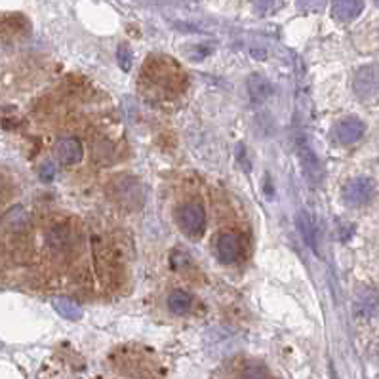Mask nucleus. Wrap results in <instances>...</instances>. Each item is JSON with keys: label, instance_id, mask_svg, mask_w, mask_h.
Masks as SVG:
<instances>
[{"label": "nucleus", "instance_id": "nucleus-1", "mask_svg": "<svg viewBox=\"0 0 379 379\" xmlns=\"http://www.w3.org/2000/svg\"><path fill=\"white\" fill-rule=\"evenodd\" d=\"M177 223L189 238H200L206 230V212L200 204L187 202L177 208Z\"/></svg>", "mask_w": 379, "mask_h": 379}, {"label": "nucleus", "instance_id": "nucleus-2", "mask_svg": "<svg viewBox=\"0 0 379 379\" xmlns=\"http://www.w3.org/2000/svg\"><path fill=\"white\" fill-rule=\"evenodd\" d=\"M352 90L359 99L362 102H370V99H375L379 95V65L378 63H370V65H364L360 67L357 73H354V78H352Z\"/></svg>", "mask_w": 379, "mask_h": 379}, {"label": "nucleus", "instance_id": "nucleus-3", "mask_svg": "<svg viewBox=\"0 0 379 379\" xmlns=\"http://www.w3.org/2000/svg\"><path fill=\"white\" fill-rule=\"evenodd\" d=\"M341 197H343V202L347 206H352V208L364 206V204L372 202L373 197H375V181L364 176L354 177L343 187Z\"/></svg>", "mask_w": 379, "mask_h": 379}, {"label": "nucleus", "instance_id": "nucleus-4", "mask_svg": "<svg viewBox=\"0 0 379 379\" xmlns=\"http://www.w3.org/2000/svg\"><path fill=\"white\" fill-rule=\"evenodd\" d=\"M364 122L357 118V116H347L343 120H339L336 124V128L332 132V137L339 145H351L357 143L360 137L364 136Z\"/></svg>", "mask_w": 379, "mask_h": 379}, {"label": "nucleus", "instance_id": "nucleus-5", "mask_svg": "<svg viewBox=\"0 0 379 379\" xmlns=\"http://www.w3.org/2000/svg\"><path fill=\"white\" fill-rule=\"evenodd\" d=\"M217 256L223 263H235L240 259V254H242V244H240V238L233 233H223L219 235L216 242Z\"/></svg>", "mask_w": 379, "mask_h": 379}, {"label": "nucleus", "instance_id": "nucleus-6", "mask_svg": "<svg viewBox=\"0 0 379 379\" xmlns=\"http://www.w3.org/2000/svg\"><path fill=\"white\" fill-rule=\"evenodd\" d=\"M55 156L61 164H78L84 156V149H82V143L76 137H65L57 143L55 147Z\"/></svg>", "mask_w": 379, "mask_h": 379}, {"label": "nucleus", "instance_id": "nucleus-7", "mask_svg": "<svg viewBox=\"0 0 379 379\" xmlns=\"http://www.w3.org/2000/svg\"><path fill=\"white\" fill-rule=\"evenodd\" d=\"M299 155H301V166H303V172L307 179L317 185V183L322 181V176H324V170H322V164H320L319 156L312 153V149L309 145H301L299 149Z\"/></svg>", "mask_w": 379, "mask_h": 379}, {"label": "nucleus", "instance_id": "nucleus-8", "mask_svg": "<svg viewBox=\"0 0 379 379\" xmlns=\"http://www.w3.org/2000/svg\"><path fill=\"white\" fill-rule=\"evenodd\" d=\"M364 10V0H333L332 15L338 21H352Z\"/></svg>", "mask_w": 379, "mask_h": 379}, {"label": "nucleus", "instance_id": "nucleus-9", "mask_svg": "<svg viewBox=\"0 0 379 379\" xmlns=\"http://www.w3.org/2000/svg\"><path fill=\"white\" fill-rule=\"evenodd\" d=\"M298 229L301 233V237L305 238V242L309 244V248H312L315 254H319V246H317V235H319V229H317V223L309 212H298Z\"/></svg>", "mask_w": 379, "mask_h": 379}, {"label": "nucleus", "instance_id": "nucleus-10", "mask_svg": "<svg viewBox=\"0 0 379 379\" xmlns=\"http://www.w3.org/2000/svg\"><path fill=\"white\" fill-rule=\"evenodd\" d=\"M357 312L362 317H373L379 312V294L375 290H360L357 294V301H354Z\"/></svg>", "mask_w": 379, "mask_h": 379}, {"label": "nucleus", "instance_id": "nucleus-11", "mask_svg": "<svg viewBox=\"0 0 379 379\" xmlns=\"http://www.w3.org/2000/svg\"><path fill=\"white\" fill-rule=\"evenodd\" d=\"M248 94H250L251 102L263 103L265 99H269L273 95L271 82L267 81L263 75H251L248 78Z\"/></svg>", "mask_w": 379, "mask_h": 379}, {"label": "nucleus", "instance_id": "nucleus-12", "mask_svg": "<svg viewBox=\"0 0 379 379\" xmlns=\"http://www.w3.org/2000/svg\"><path fill=\"white\" fill-rule=\"evenodd\" d=\"M52 305H54V309L60 312L63 319H67V320H81L82 319L81 305H76L75 301H71V299L55 298V299H52Z\"/></svg>", "mask_w": 379, "mask_h": 379}, {"label": "nucleus", "instance_id": "nucleus-13", "mask_svg": "<svg viewBox=\"0 0 379 379\" xmlns=\"http://www.w3.org/2000/svg\"><path fill=\"white\" fill-rule=\"evenodd\" d=\"M168 307L170 311L176 312V315H185L193 307V296L183 290L172 291L168 298Z\"/></svg>", "mask_w": 379, "mask_h": 379}, {"label": "nucleus", "instance_id": "nucleus-14", "mask_svg": "<svg viewBox=\"0 0 379 379\" xmlns=\"http://www.w3.org/2000/svg\"><path fill=\"white\" fill-rule=\"evenodd\" d=\"M116 57H118L120 67L124 69V71H130V67H132V61H134V55H132V50H130L128 44H120V46H118Z\"/></svg>", "mask_w": 379, "mask_h": 379}, {"label": "nucleus", "instance_id": "nucleus-15", "mask_svg": "<svg viewBox=\"0 0 379 379\" xmlns=\"http://www.w3.org/2000/svg\"><path fill=\"white\" fill-rule=\"evenodd\" d=\"M326 6V0H298V8L305 14L311 12H322Z\"/></svg>", "mask_w": 379, "mask_h": 379}, {"label": "nucleus", "instance_id": "nucleus-16", "mask_svg": "<svg viewBox=\"0 0 379 379\" xmlns=\"http://www.w3.org/2000/svg\"><path fill=\"white\" fill-rule=\"evenodd\" d=\"M242 379H267V372L261 366H248L242 372Z\"/></svg>", "mask_w": 379, "mask_h": 379}, {"label": "nucleus", "instance_id": "nucleus-17", "mask_svg": "<svg viewBox=\"0 0 379 379\" xmlns=\"http://www.w3.org/2000/svg\"><path fill=\"white\" fill-rule=\"evenodd\" d=\"M277 4V0H256V8H258L259 14H267L271 12L273 8Z\"/></svg>", "mask_w": 379, "mask_h": 379}, {"label": "nucleus", "instance_id": "nucleus-18", "mask_svg": "<svg viewBox=\"0 0 379 379\" xmlns=\"http://www.w3.org/2000/svg\"><path fill=\"white\" fill-rule=\"evenodd\" d=\"M41 177H42V179H44V181H52V179H54V177H55V166H54V164L48 163L46 166L42 168Z\"/></svg>", "mask_w": 379, "mask_h": 379}, {"label": "nucleus", "instance_id": "nucleus-19", "mask_svg": "<svg viewBox=\"0 0 379 379\" xmlns=\"http://www.w3.org/2000/svg\"><path fill=\"white\" fill-rule=\"evenodd\" d=\"M373 2H375V4H378V6H379V0H373Z\"/></svg>", "mask_w": 379, "mask_h": 379}, {"label": "nucleus", "instance_id": "nucleus-20", "mask_svg": "<svg viewBox=\"0 0 379 379\" xmlns=\"http://www.w3.org/2000/svg\"><path fill=\"white\" fill-rule=\"evenodd\" d=\"M378 379H379V378H378Z\"/></svg>", "mask_w": 379, "mask_h": 379}]
</instances>
